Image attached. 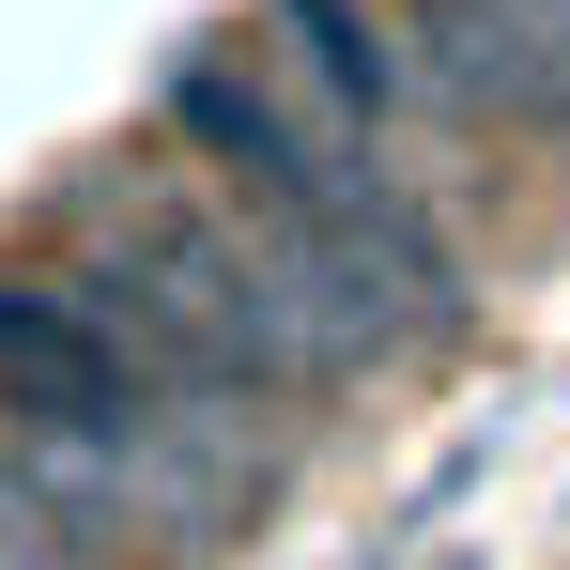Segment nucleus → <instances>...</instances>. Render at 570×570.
Segmentation results:
<instances>
[{"mask_svg":"<svg viewBox=\"0 0 570 570\" xmlns=\"http://www.w3.org/2000/svg\"><path fill=\"white\" fill-rule=\"evenodd\" d=\"M263 62H278L324 124H355V139L416 124V78H432L416 31H385L371 0H263Z\"/></svg>","mask_w":570,"mask_h":570,"instance_id":"obj_5","label":"nucleus"},{"mask_svg":"<svg viewBox=\"0 0 570 570\" xmlns=\"http://www.w3.org/2000/svg\"><path fill=\"white\" fill-rule=\"evenodd\" d=\"M155 108H170V139H186L200 186L232 200L263 247H293L308 293H340L371 340L463 324V247H448V216L385 170V139L324 124L278 62H247V47H170Z\"/></svg>","mask_w":570,"mask_h":570,"instance_id":"obj_1","label":"nucleus"},{"mask_svg":"<svg viewBox=\"0 0 570 570\" xmlns=\"http://www.w3.org/2000/svg\"><path fill=\"white\" fill-rule=\"evenodd\" d=\"M0 570H94V540L47 509V478H31V448H0Z\"/></svg>","mask_w":570,"mask_h":570,"instance_id":"obj_6","label":"nucleus"},{"mask_svg":"<svg viewBox=\"0 0 570 570\" xmlns=\"http://www.w3.org/2000/svg\"><path fill=\"white\" fill-rule=\"evenodd\" d=\"M78 216H94V247H124V263H155V278L186 293V324H200L247 385H340V371H371V355H385L371 324H355L340 293H308V263L263 247L216 186L108 170V186H78Z\"/></svg>","mask_w":570,"mask_h":570,"instance_id":"obj_2","label":"nucleus"},{"mask_svg":"<svg viewBox=\"0 0 570 570\" xmlns=\"http://www.w3.org/2000/svg\"><path fill=\"white\" fill-rule=\"evenodd\" d=\"M416 62L478 108V124H524V139H570V31H540L524 0H401Z\"/></svg>","mask_w":570,"mask_h":570,"instance_id":"obj_4","label":"nucleus"},{"mask_svg":"<svg viewBox=\"0 0 570 570\" xmlns=\"http://www.w3.org/2000/svg\"><path fill=\"white\" fill-rule=\"evenodd\" d=\"M0 416L62 432V448H124L155 416V371L94 324L78 278H0Z\"/></svg>","mask_w":570,"mask_h":570,"instance_id":"obj_3","label":"nucleus"}]
</instances>
